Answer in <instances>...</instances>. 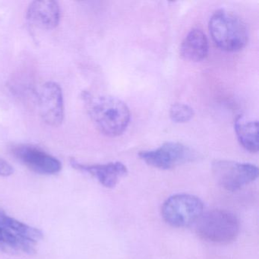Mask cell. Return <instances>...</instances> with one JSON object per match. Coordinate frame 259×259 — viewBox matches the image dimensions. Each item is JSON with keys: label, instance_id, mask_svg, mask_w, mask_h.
<instances>
[{"label": "cell", "instance_id": "cell-7", "mask_svg": "<svg viewBox=\"0 0 259 259\" xmlns=\"http://www.w3.org/2000/svg\"><path fill=\"white\" fill-rule=\"evenodd\" d=\"M12 152L21 163L37 174L53 175L61 170L62 164L58 159L33 145H16Z\"/></svg>", "mask_w": 259, "mask_h": 259}, {"label": "cell", "instance_id": "cell-11", "mask_svg": "<svg viewBox=\"0 0 259 259\" xmlns=\"http://www.w3.org/2000/svg\"><path fill=\"white\" fill-rule=\"evenodd\" d=\"M208 40L201 30H192L185 37L180 46V55L186 60L200 62L208 54Z\"/></svg>", "mask_w": 259, "mask_h": 259}, {"label": "cell", "instance_id": "cell-14", "mask_svg": "<svg viewBox=\"0 0 259 259\" xmlns=\"http://www.w3.org/2000/svg\"><path fill=\"white\" fill-rule=\"evenodd\" d=\"M195 113L193 109L187 104L177 103L171 107L169 116L174 122L185 123L193 118Z\"/></svg>", "mask_w": 259, "mask_h": 259}, {"label": "cell", "instance_id": "cell-2", "mask_svg": "<svg viewBox=\"0 0 259 259\" xmlns=\"http://www.w3.org/2000/svg\"><path fill=\"white\" fill-rule=\"evenodd\" d=\"M210 36L218 48L227 52H236L248 42V30L240 18L225 10L215 12L209 21Z\"/></svg>", "mask_w": 259, "mask_h": 259}, {"label": "cell", "instance_id": "cell-10", "mask_svg": "<svg viewBox=\"0 0 259 259\" xmlns=\"http://www.w3.org/2000/svg\"><path fill=\"white\" fill-rule=\"evenodd\" d=\"M71 165L75 169L93 176L101 185L113 189L122 177L128 172L126 166L121 162H111L105 164L86 165L72 159Z\"/></svg>", "mask_w": 259, "mask_h": 259}, {"label": "cell", "instance_id": "cell-13", "mask_svg": "<svg viewBox=\"0 0 259 259\" xmlns=\"http://www.w3.org/2000/svg\"><path fill=\"white\" fill-rule=\"evenodd\" d=\"M0 224L16 234L26 238L30 240L37 242L43 238V233L39 229L28 226L15 218L0 212Z\"/></svg>", "mask_w": 259, "mask_h": 259}, {"label": "cell", "instance_id": "cell-15", "mask_svg": "<svg viewBox=\"0 0 259 259\" xmlns=\"http://www.w3.org/2000/svg\"><path fill=\"white\" fill-rule=\"evenodd\" d=\"M14 172L13 166L7 160L0 157V177H10Z\"/></svg>", "mask_w": 259, "mask_h": 259}, {"label": "cell", "instance_id": "cell-4", "mask_svg": "<svg viewBox=\"0 0 259 259\" xmlns=\"http://www.w3.org/2000/svg\"><path fill=\"white\" fill-rule=\"evenodd\" d=\"M203 210L204 204L198 197L190 194H176L164 201L161 213L169 225L183 228L197 222Z\"/></svg>", "mask_w": 259, "mask_h": 259}, {"label": "cell", "instance_id": "cell-1", "mask_svg": "<svg viewBox=\"0 0 259 259\" xmlns=\"http://www.w3.org/2000/svg\"><path fill=\"white\" fill-rule=\"evenodd\" d=\"M88 103L89 115L96 128L110 137L120 136L126 130L131 119L128 106L119 98L112 96L94 98L83 95Z\"/></svg>", "mask_w": 259, "mask_h": 259}, {"label": "cell", "instance_id": "cell-3", "mask_svg": "<svg viewBox=\"0 0 259 259\" xmlns=\"http://www.w3.org/2000/svg\"><path fill=\"white\" fill-rule=\"evenodd\" d=\"M196 233L207 242L228 244L239 233V222L236 215L221 209L203 213L196 222Z\"/></svg>", "mask_w": 259, "mask_h": 259}, {"label": "cell", "instance_id": "cell-9", "mask_svg": "<svg viewBox=\"0 0 259 259\" xmlns=\"http://www.w3.org/2000/svg\"><path fill=\"white\" fill-rule=\"evenodd\" d=\"M27 19L31 26L43 30L57 28L60 20L59 4L51 0L34 1L27 11Z\"/></svg>", "mask_w": 259, "mask_h": 259}, {"label": "cell", "instance_id": "cell-6", "mask_svg": "<svg viewBox=\"0 0 259 259\" xmlns=\"http://www.w3.org/2000/svg\"><path fill=\"white\" fill-rule=\"evenodd\" d=\"M139 157L147 164L160 169H169L196 159V154L180 142H167L157 149L141 151Z\"/></svg>", "mask_w": 259, "mask_h": 259}, {"label": "cell", "instance_id": "cell-8", "mask_svg": "<svg viewBox=\"0 0 259 259\" xmlns=\"http://www.w3.org/2000/svg\"><path fill=\"white\" fill-rule=\"evenodd\" d=\"M38 107L43 120L51 126H58L64 119L63 91L57 83L43 84L38 95Z\"/></svg>", "mask_w": 259, "mask_h": 259}, {"label": "cell", "instance_id": "cell-5", "mask_svg": "<svg viewBox=\"0 0 259 259\" xmlns=\"http://www.w3.org/2000/svg\"><path fill=\"white\" fill-rule=\"evenodd\" d=\"M212 172L217 183L229 192H236L254 182L258 177V168L248 163L232 160H215Z\"/></svg>", "mask_w": 259, "mask_h": 259}, {"label": "cell", "instance_id": "cell-12", "mask_svg": "<svg viewBox=\"0 0 259 259\" xmlns=\"http://www.w3.org/2000/svg\"><path fill=\"white\" fill-rule=\"evenodd\" d=\"M235 132L240 145L251 153L258 151V122L239 116L235 120Z\"/></svg>", "mask_w": 259, "mask_h": 259}]
</instances>
